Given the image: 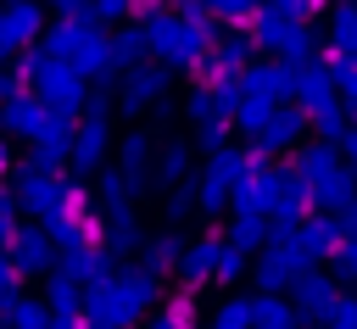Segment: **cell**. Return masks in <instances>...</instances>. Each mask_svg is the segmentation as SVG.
<instances>
[{"mask_svg": "<svg viewBox=\"0 0 357 329\" xmlns=\"http://www.w3.org/2000/svg\"><path fill=\"white\" fill-rule=\"evenodd\" d=\"M156 301H162V279H151L145 268H112L100 284L84 290V323L89 329H128Z\"/></svg>", "mask_w": 357, "mask_h": 329, "instance_id": "cell-1", "label": "cell"}, {"mask_svg": "<svg viewBox=\"0 0 357 329\" xmlns=\"http://www.w3.org/2000/svg\"><path fill=\"white\" fill-rule=\"evenodd\" d=\"M134 22L145 33V50L151 61L173 78V72H201L206 67V50L218 45V28H184L167 6H134Z\"/></svg>", "mask_w": 357, "mask_h": 329, "instance_id": "cell-2", "label": "cell"}, {"mask_svg": "<svg viewBox=\"0 0 357 329\" xmlns=\"http://www.w3.org/2000/svg\"><path fill=\"white\" fill-rule=\"evenodd\" d=\"M39 45L50 50V61L73 67L84 84L117 78V61H112V45H106V28H100L95 17H84V22H45V39H39Z\"/></svg>", "mask_w": 357, "mask_h": 329, "instance_id": "cell-3", "label": "cell"}, {"mask_svg": "<svg viewBox=\"0 0 357 329\" xmlns=\"http://www.w3.org/2000/svg\"><path fill=\"white\" fill-rule=\"evenodd\" d=\"M106 151H112V95L89 89L78 123H73V151H67V178L84 184L89 173L106 167Z\"/></svg>", "mask_w": 357, "mask_h": 329, "instance_id": "cell-4", "label": "cell"}, {"mask_svg": "<svg viewBox=\"0 0 357 329\" xmlns=\"http://www.w3.org/2000/svg\"><path fill=\"white\" fill-rule=\"evenodd\" d=\"M45 240L56 245V257L61 251H78V245H95V206H89V190L84 184H73V195L45 217Z\"/></svg>", "mask_w": 357, "mask_h": 329, "instance_id": "cell-5", "label": "cell"}, {"mask_svg": "<svg viewBox=\"0 0 357 329\" xmlns=\"http://www.w3.org/2000/svg\"><path fill=\"white\" fill-rule=\"evenodd\" d=\"M73 195V178L67 173H39V167H17V178H11V201H17V212H28V217H50L61 201Z\"/></svg>", "mask_w": 357, "mask_h": 329, "instance_id": "cell-6", "label": "cell"}, {"mask_svg": "<svg viewBox=\"0 0 357 329\" xmlns=\"http://www.w3.org/2000/svg\"><path fill=\"white\" fill-rule=\"evenodd\" d=\"M139 212H134V201H100L95 206V245L117 262V257H128V251H139Z\"/></svg>", "mask_w": 357, "mask_h": 329, "instance_id": "cell-7", "label": "cell"}, {"mask_svg": "<svg viewBox=\"0 0 357 329\" xmlns=\"http://www.w3.org/2000/svg\"><path fill=\"white\" fill-rule=\"evenodd\" d=\"M156 134L151 128H134V134H123V145H117V173H123V184H128V201L134 195H145V190H156Z\"/></svg>", "mask_w": 357, "mask_h": 329, "instance_id": "cell-8", "label": "cell"}, {"mask_svg": "<svg viewBox=\"0 0 357 329\" xmlns=\"http://www.w3.org/2000/svg\"><path fill=\"white\" fill-rule=\"evenodd\" d=\"M301 273H307V262L296 257V245H290V240H268V251H257V268H251L257 296H284Z\"/></svg>", "mask_w": 357, "mask_h": 329, "instance_id": "cell-9", "label": "cell"}, {"mask_svg": "<svg viewBox=\"0 0 357 329\" xmlns=\"http://www.w3.org/2000/svg\"><path fill=\"white\" fill-rule=\"evenodd\" d=\"M45 39V6L22 0V6H0V67L22 50H33Z\"/></svg>", "mask_w": 357, "mask_h": 329, "instance_id": "cell-10", "label": "cell"}, {"mask_svg": "<svg viewBox=\"0 0 357 329\" xmlns=\"http://www.w3.org/2000/svg\"><path fill=\"white\" fill-rule=\"evenodd\" d=\"M284 95H290V106H301L307 117L324 112V106H335V89H329V67H324V56L284 67Z\"/></svg>", "mask_w": 357, "mask_h": 329, "instance_id": "cell-11", "label": "cell"}, {"mask_svg": "<svg viewBox=\"0 0 357 329\" xmlns=\"http://www.w3.org/2000/svg\"><path fill=\"white\" fill-rule=\"evenodd\" d=\"M33 95H39V106H45V112H61V117H73V123H78V112H84V100H89V84H84L73 67L50 61V72L33 84Z\"/></svg>", "mask_w": 357, "mask_h": 329, "instance_id": "cell-12", "label": "cell"}, {"mask_svg": "<svg viewBox=\"0 0 357 329\" xmlns=\"http://www.w3.org/2000/svg\"><path fill=\"white\" fill-rule=\"evenodd\" d=\"M290 178V167H257V173H245L234 190H229V212H257V217H268L273 212V201H279V184Z\"/></svg>", "mask_w": 357, "mask_h": 329, "instance_id": "cell-13", "label": "cell"}, {"mask_svg": "<svg viewBox=\"0 0 357 329\" xmlns=\"http://www.w3.org/2000/svg\"><path fill=\"white\" fill-rule=\"evenodd\" d=\"M301 139H307V112H301V106H290V100H284V106H279V112H273V117H268V128H262V134H257V139H251V151H257V156H268V162H273V156H290V151H296V145H301Z\"/></svg>", "mask_w": 357, "mask_h": 329, "instance_id": "cell-14", "label": "cell"}, {"mask_svg": "<svg viewBox=\"0 0 357 329\" xmlns=\"http://www.w3.org/2000/svg\"><path fill=\"white\" fill-rule=\"evenodd\" d=\"M290 245H296V257H301L307 268H318V262H329V257H335V245H340V223H335L329 212H307V217L296 223Z\"/></svg>", "mask_w": 357, "mask_h": 329, "instance_id": "cell-15", "label": "cell"}, {"mask_svg": "<svg viewBox=\"0 0 357 329\" xmlns=\"http://www.w3.org/2000/svg\"><path fill=\"white\" fill-rule=\"evenodd\" d=\"M162 95H167V72H162L156 61L128 67V72H123V84H117V106H123V112H134V117H139V112H151Z\"/></svg>", "mask_w": 357, "mask_h": 329, "instance_id": "cell-16", "label": "cell"}, {"mask_svg": "<svg viewBox=\"0 0 357 329\" xmlns=\"http://www.w3.org/2000/svg\"><path fill=\"white\" fill-rule=\"evenodd\" d=\"M284 301L296 307V318L307 323V318H329V307L340 301V284L329 279V273H318V268H307L290 290H284Z\"/></svg>", "mask_w": 357, "mask_h": 329, "instance_id": "cell-17", "label": "cell"}, {"mask_svg": "<svg viewBox=\"0 0 357 329\" xmlns=\"http://www.w3.org/2000/svg\"><path fill=\"white\" fill-rule=\"evenodd\" d=\"M251 61H257V45H251L245 28H234L229 39H218V45L206 50V67H201L195 78H240Z\"/></svg>", "mask_w": 357, "mask_h": 329, "instance_id": "cell-18", "label": "cell"}, {"mask_svg": "<svg viewBox=\"0 0 357 329\" xmlns=\"http://www.w3.org/2000/svg\"><path fill=\"white\" fill-rule=\"evenodd\" d=\"M6 262H11L17 279H22V273H45V279H50V268H56V245L45 240V229H17L11 245H6Z\"/></svg>", "mask_w": 357, "mask_h": 329, "instance_id": "cell-19", "label": "cell"}, {"mask_svg": "<svg viewBox=\"0 0 357 329\" xmlns=\"http://www.w3.org/2000/svg\"><path fill=\"white\" fill-rule=\"evenodd\" d=\"M112 268H117V262H112L100 245H78V251H61L50 273H56V279H67L73 290H89V284H100Z\"/></svg>", "mask_w": 357, "mask_h": 329, "instance_id": "cell-20", "label": "cell"}, {"mask_svg": "<svg viewBox=\"0 0 357 329\" xmlns=\"http://www.w3.org/2000/svg\"><path fill=\"white\" fill-rule=\"evenodd\" d=\"M218 251H223V234H218V229H206L201 240H184V257H178V279H184L190 290H201V284H212V268H218Z\"/></svg>", "mask_w": 357, "mask_h": 329, "instance_id": "cell-21", "label": "cell"}, {"mask_svg": "<svg viewBox=\"0 0 357 329\" xmlns=\"http://www.w3.org/2000/svg\"><path fill=\"white\" fill-rule=\"evenodd\" d=\"M39 123H45V106H39L33 89H17V95L0 100V134H6V139H33Z\"/></svg>", "mask_w": 357, "mask_h": 329, "instance_id": "cell-22", "label": "cell"}, {"mask_svg": "<svg viewBox=\"0 0 357 329\" xmlns=\"http://www.w3.org/2000/svg\"><path fill=\"white\" fill-rule=\"evenodd\" d=\"M145 329H195V290H162V301L145 312Z\"/></svg>", "mask_w": 357, "mask_h": 329, "instance_id": "cell-23", "label": "cell"}, {"mask_svg": "<svg viewBox=\"0 0 357 329\" xmlns=\"http://www.w3.org/2000/svg\"><path fill=\"white\" fill-rule=\"evenodd\" d=\"M178 257H184V234H151V240H139V268L151 273V279H167V273H178Z\"/></svg>", "mask_w": 357, "mask_h": 329, "instance_id": "cell-24", "label": "cell"}, {"mask_svg": "<svg viewBox=\"0 0 357 329\" xmlns=\"http://www.w3.org/2000/svg\"><path fill=\"white\" fill-rule=\"evenodd\" d=\"M240 95H262V100H273V106H284L290 95H284V61H251L245 72H240Z\"/></svg>", "mask_w": 357, "mask_h": 329, "instance_id": "cell-25", "label": "cell"}, {"mask_svg": "<svg viewBox=\"0 0 357 329\" xmlns=\"http://www.w3.org/2000/svg\"><path fill=\"white\" fill-rule=\"evenodd\" d=\"M268 217H257V212H234L229 217V229H223V245L229 251H240V257H251V251H268Z\"/></svg>", "mask_w": 357, "mask_h": 329, "instance_id": "cell-26", "label": "cell"}, {"mask_svg": "<svg viewBox=\"0 0 357 329\" xmlns=\"http://www.w3.org/2000/svg\"><path fill=\"white\" fill-rule=\"evenodd\" d=\"M329 56L357 61V0H329Z\"/></svg>", "mask_w": 357, "mask_h": 329, "instance_id": "cell-27", "label": "cell"}, {"mask_svg": "<svg viewBox=\"0 0 357 329\" xmlns=\"http://www.w3.org/2000/svg\"><path fill=\"white\" fill-rule=\"evenodd\" d=\"M190 173H195V156H190V145L167 139V145L156 151V190H184V184H190Z\"/></svg>", "mask_w": 357, "mask_h": 329, "instance_id": "cell-28", "label": "cell"}, {"mask_svg": "<svg viewBox=\"0 0 357 329\" xmlns=\"http://www.w3.org/2000/svg\"><path fill=\"white\" fill-rule=\"evenodd\" d=\"M290 28H296V22H290L284 11H273V6H257V17L245 22L251 45H257V50H273V56H279V45L290 39Z\"/></svg>", "mask_w": 357, "mask_h": 329, "instance_id": "cell-29", "label": "cell"}, {"mask_svg": "<svg viewBox=\"0 0 357 329\" xmlns=\"http://www.w3.org/2000/svg\"><path fill=\"white\" fill-rule=\"evenodd\" d=\"M184 190H190V206H195L201 217H218V212H229V184H223V178H212L206 167H195Z\"/></svg>", "mask_w": 357, "mask_h": 329, "instance_id": "cell-30", "label": "cell"}, {"mask_svg": "<svg viewBox=\"0 0 357 329\" xmlns=\"http://www.w3.org/2000/svg\"><path fill=\"white\" fill-rule=\"evenodd\" d=\"M329 167H340V151L324 145V139H301V145L290 151V173H296V178H318V173H329Z\"/></svg>", "mask_w": 357, "mask_h": 329, "instance_id": "cell-31", "label": "cell"}, {"mask_svg": "<svg viewBox=\"0 0 357 329\" xmlns=\"http://www.w3.org/2000/svg\"><path fill=\"white\" fill-rule=\"evenodd\" d=\"M106 45H112V61H117V72H128V67L151 61V50H145V33H139V22H123L117 33H106Z\"/></svg>", "mask_w": 357, "mask_h": 329, "instance_id": "cell-32", "label": "cell"}, {"mask_svg": "<svg viewBox=\"0 0 357 329\" xmlns=\"http://www.w3.org/2000/svg\"><path fill=\"white\" fill-rule=\"evenodd\" d=\"M251 329H301V318L284 296H251Z\"/></svg>", "mask_w": 357, "mask_h": 329, "instance_id": "cell-33", "label": "cell"}, {"mask_svg": "<svg viewBox=\"0 0 357 329\" xmlns=\"http://www.w3.org/2000/svg\"><path fill=\"white\" fill-rule=\"evenodd\" d=\"M0 323H6V329H50V312H45L39 296H22V290H17V296L6 301V312H0Z\"/></svg>", "mask_w": 357, "mask_h": 329, "instance_id": "cell-34", "label": "cell"}, {"mask_svg": "<svg viewBox=\"0 0 357 329\" xmlns=\"http://www.w3.org/2000/svg\"><path fill=\"white\" fill-rule=\"evenodd\" d=\"M273 112H279L273 100H262V95H240V106H234L229 128H240V134H251V139H257V134L268 128V117H273Z\"/></svg>", "mask_w": 357, "mask_h": 329, "instance_id": "cell-35", "label": "cell"}, {"mask_svg": "<svg viewBox=\"0 0 357 329\" xmlns=\"http://www.w3.org/2000/svg\"><path fill=\"white\" fill-rule=\"evenodd\" d=\"M33 151H56V156H67V151H73V117L45 112V123H39V134H33Z\"/></svg>", "mask_w": 357, "mask_h": 329, "instance_id": "cell-36", "label": "cell"}, {"mask_svg": "<svg viewBox=\"0 0 357 329\" xmlns=\"http://www.w3.org/2000/svg\"><path fill=\"white\" fill-rule=\"evenodd\" d=\"M45 72H50V50H45V45H33V50L11 56V78H17V89H33Z\"/></svg>", "mask_w": 357, "mask_h": 329, "instance_id": "cell-37", "label": "cell"}, {"mask_svg": "<svg viewBox=\"0 0 357 329\" xmlns=\"http://www.w3.org/2000/svg\"><path fill=\"white\" fill-rule=\"evenodd\" d=\"M307 128H312V134H318L324 145H335V151H340V139H346V128H351V123H346V106L335 100V106L312 112V117H307Z\"/></svg>", "mask_w": 357, "mask_h": 329, "instance_id": "cell-38", "label": "cell"}, {"mask_svg": "<svg viewBox=\"0 0 357 329\" xmlns=\"http://www.w3.org/2000/svg\"><path fill=\"white\" fill-rule=\"evenodd\" d=\"M324 67H329V89H335V100H340V106H357V61H346V56H324Z\"/></svg>", "mask_w": 357, "mask_h": 329, "instance_id": "cell-39", "label": "cell"}, {"mask_svg": "<svg viewBox=\"0 0 357 329\" xmlns=\"http://www.w3.org/2000/svg\"><path fill=\"white\" fill-rule=\"evenodd\" d=\"M39 301H45V312H50V318H61V312H84V290H73V284H67V279H56V273H50V284H45V296H39Z\"/></svg>", "mask_w": 357, "mask_h": 329, "instance_id": "cell-40", "label": "cell"}, {"mask_svg": "<svg viewBox=\"0 0 357 329\" xmlns=\"http://www.w3.org/2000/svg\"><path fill=\"white\" fill-rule=\"evenodd\" d=\"M184 112H190L195 123H212V117H223V112H218V89H212L206 78H195V89L184 95ZM223 123H229V117H223Z\"/></svg>", "mask_w": 357, "mask_h": 329, "instance_id": "cell-41", "label": "cell"}, {"mask_svg": "<svg viewBox=\"0 0 357 329\" xmlns=\"http://www.w3.org/2000/svg\"><path fill=\"white\" fill-rule=\"evenodd\" d=\"M156 217H162V229H167V234H178V229H184V217H195L190 190H162V212H156Z\"/></svg>", "mask_w": 357, "mask_h": 329, "instance_id": "cell-42", "label": "cell"}, {"mask_svg": "<svg viewBox=\"0 0 357 329\" xmlns=\"http://www.w3.org/2000/svg\"><path fill=\"white\" fill-rule=\"evenodd\" d=\"M245 273H251V257H240V251H229V245H223V251H218V268H212V284L234 290Z\"/></svg>", "mask_w": 357, "mask_h": 329, "instance_id": "cell-43", "label": "cell"}, {"mask_svg": "<svg viewBox=\"0 0 357 329\" xmlns=\"http://www.w3.org/2000/svg\"><path fill=\"white\" fill-rule=\"evenodd\" d=\"M257 6H262V0H206V17H212V22H234V28H245V22L257 17Z\"/></svg>", "mask_w": 357, "mask_h": 329, "instance_id": "cell-44", "label": "cell"}, {"mask_svg": "<svg viewBox=\"0 0 357 329\" xmlns=\"http://www.w3.org/2000/svg\"><path fill=\"white\" fill-rule=\"evenodd\" d=\"M212 329H251V296H229L212 312Z\"/></svg>", "mask_w": 357, "mask_h": 329, "instance_id": "cell-45", "label": "cell"}, {"mask_svg": "<svg viewBox=\"0 0 357 329\" xmlns=\"http://www.w3.org/2000/svg\"><path fill=\"white\" fill-rule=\"evenodd\" d=\"M329 279H335V284H340V279L357 284V234H340V245H335V257H329Z\"/></svg>", "mask_w": 357, "mask_h": 329, "instance_id": "cell-46", "label": "cell"}, {"mask_svg": "<svg viewBox=\"0 0 357 329\" xmlns=\"http://www.w3.org/2000/svg\"><path fill=\"white\" fill-rule=\"evenodd\" d=\"M229 134H234V128H229L223 117H212V123H195V151H201V156H212V151H223V145H229Z\"/></svg>", "mask_w": 357, "mask_h": 329, "instance_id": "cell-47", "label": "cell"}, {"mask_svg": "<svg viewBox=\"0 0 357 329\" xmlns=\"http://www.w3.org/2000/svg\"><path fill=\"white\" fill-rule=\"evenodd\" d=\"M89 17L100 28H123V17H134V0H89Z\"/></svg>", "mask_w": 357, "mask_h": 329, "instance_id": "cell-48", "label": "cell"}, {"mask_svg": "<svg viewBox=\"0 0 357 329\" xmlns=\"http://www.w3.org/2000/svg\"><path fill=\"white\" fill-rule=\"evenodd\" d=\"M167 11H173L184 28H218V22L206 17V0H167Z\"/></svg>", "mask_w": 357, "mask_h": 329, "instance_id": "cell-49", "label": "cell"}, {"mask_svg": "<svg viewBox=\"0 0 357 329\" xmlns=\"http://www.w3.org/2000/svg\"><path fill=\"white\" fill-rule=\"evenodd\" d=\"M262 6H273V11H284L290 22H307V17H318L329 0H262Z\"/></svg>", "mask_w": 357, "mask_h": 329, "instance_id": "cell-50", "label": "cell"}, {"mask_svg": "<svg viewBox=\"0 0 357 329\" xmlns=\"http://www.w3.org/2000/svg\"><path fill=\"white\" fill-rule=\"evenodd\" d=\"M324 329H357V296H340L324 318Z\"/></svg>", "mask_w": 357, "mask_h": 329, "instance_id": "cell-51", "label": "cell"}, {"mask_svg": "<svg viewBox=\"0 0 357 329\" xmlns=\"http://www.w3.org/2000/svg\"><path fill=\"white\" fill-rule=\"evenodd\" d=\"M95 184H100V201H128V184H123V173H117V167H100V173H95Z\"/></svg>", "mask_w": 357, "mask_h": 329, "instance_id": "cell-52", "label": "cell"}, {"mask_svg": "<svg viewBox=\"0 0 357 329\" xmlns=\"http://www.w3.org/2000/svg\"><path fill=\"white\" fill-rule=\"evenodd\" d=\"M50 11H56V22H84L89 0H50Z\"/></svg>", "mask_w": 357, "mask_h": 329, "instance_id": "cell-53", "label": "cell"}, {"mask_svg": "<svg viewBox=\"0 0 357 329\" xmlns=\"http://www.w3.org/2000/svg\"><path fill=\"white\" fill-rule=\"evenodd\" d=\"M17 284H22V279L11 273V262H6V251H0V312H6V301L17 296Z\"/></svg>", "mask_w": 357, "mask_h": 329, "instance_id": "cell-54", "label": "cell"}, {"mask_svg": "<svg viewBox=\"0 0 357 329\" xmlns=\"http://www.w3.org/2000/svg\"><path fill=\"white\" fill-rule=\"evenodd\" d=\"M50 329H89V323H84V312H61V318H50Z\"/></svg>", "mask_w": 357, "mask_h": 329, "instance_id": "cell-55", "label": "cell"}, {"mask_svg": "<svg viewBox=\"0 0 357 329\" xmlns=\"http://www.w3.org/2000/svg\"><path fill=\"white\" fill-rule=\"evenodd\" d=\"M6 95H17V78H11V67H0V100Z\"/></svg>", "mask_w": 357, "mask_h": 329, "instance_id": "cell-56", "label": "cell"}, {"mask_svg": "<svg viewBox=\"0 0 357 329\" xmlns=\"http://www.w3.org/2000/svg\"><path fill=\"white\" fill-rule=\"evenodd\" d=\"M6 173H11V139L0 134V178H6Z\"/></svg>", "mask_w": 357, "mask_h": 329, "instance_id": "cell-57", "label": "cell"}, {"mask_svg": "<svg viewBox=\"0 0 357 329\" xmlns=\"http://www.w3.org/2000/svg\"><path fill=\"white\" fill-rule=\"evenodd\" d=\"M134 6H167V0H134Z\"/></svg>", "mask_w": 357, "mask_h": 329, "instance_id": "cell-58", "label": "cell"}, {"mask_svg": "<svg viewBox=\"0 0 357 329\" xmlns=\"http://www.w3.org/2000/svg\"><path fill=\"white\" fill-rule=\"evenodd\" d=\"M0 6H22V0H0Z\"/></svg>", "mask_w": 357, "mask_h": 329, "instance_id": "cell-59", "label": "cell"}, {"mask_svg": "<svg viewBox=\"0 0 357 329\" xmlns=\"http://www.w3.org/2000/svg\"><path fill=\"white\" fill-rule=\"evenodd\" d=\"M0 329H6V323H0Z\"/></svg>", "mask_w": 357, "mask_h": 329, "instance_id": "cell-60", "label": "cell"}]
</instances>
